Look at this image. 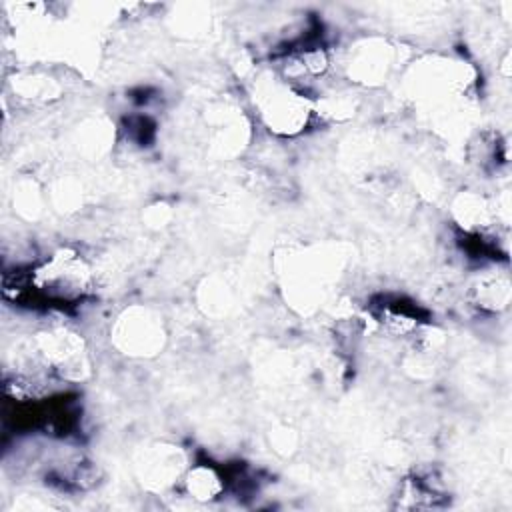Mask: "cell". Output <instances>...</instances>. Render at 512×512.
I'll use <instances>...</instances> for the list:
<instances>
[{"label": "cell", "mask_w": 512, "mask_h": 512, "mask_svg": "<svg viewBox=\"0 0 512 512\" xmlns=\"http://www.w3.org/2000/svg\"><path fill=\"white\" fill-rule=\"evenodd\" d=\"M90 282V270L86 262L68 250H60L30 276L32 288L42 298L70 302L82 296Z\"/></svg>", "instance_id": "cell-1"}, {"label": "cell", "mask_w": 512, "mask_h": 512, "mask_svg": "<svg viewBox=\"0 0 512 512\" xmlns=\"http://www.w3.org/2000/svg\"><path fill=\"white\" fill-rule=\"evenodd\" d=\"M260 108L268 126L280 134L298 132L310 114L308 100L286 84H272L262 96Z\"/></svg>", "instance_id": "cell-2"}, {"label": "cell", "mask_w": 512, "mask_h": 512, "mask_svg": "<svg viewBox=\"0 0 512 512\" xmlns=\"http://www.w3.org/2000/svg\"><path fill=\"white\" fill-rule=\"evenodd\" d=\"M186 488L196 500H212L224 490V482L210 466H194L186 476Z\"/></svg>", "instance_id": "cell-3"}]
</instances>
